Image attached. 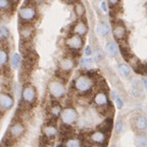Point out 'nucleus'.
I'll return each instance as SVG.
<instances>
[{
    "instance_id": "1",
    "label": "nucleus",
    "mask_w": 147,
    "mask_h": 147,
    "mask_svg": "<svg viewBox=\"0 0 147 147\" xmlns=\"http://www.w3.org/2000/svg\"><path fill=\"white\" fill-rule=\"evenodd\" d=\"M94 85V79L92 78L91 75H88V74H82L74 81V89L81 95H86L90 93Z\"/></svg>"
},
{
    "instance_id": "2",
    "label": "nucleus",
    "mask_w": 147,
    "mask_h": 147,
    "mask_svg": "<svg viewBox=\"0 0 147 147\" xmlns=\"http://www.w3.org/2000/svg\"><path fill=\"white\" fill-rule=\"evenodd\" d=\"M48 93L54 100H59V99L63 98L67 94V88L63 82L58 79H54L51 80L48 83Z\"/></svg>"
},
{
    "instance_id": "3",
    "label": "nucleus",
    "mask_w": 147,
    "mask_h": 147,
    "mask_svg": "<svg viewBox=\"0 0 147 147\" xmlns=\"http://www.w3.org/2000/svg\"><path fill=\"white\" fill-rule=\"evenodd\" d=\"M59 117L63 125L74 126V125H76L77 122H78L79 113L75 107H73V106H67V107L62 108Z\"/></svg>"
},
{
    "instance_id": "4",
    "label": "nucleus",
    "mask_w": 147,
    "mask_h": 147,
    "mask_svg": "<svg viewBox=\"0 0 147 147\" xmlns=\"http://www.w3.org/2000/svg\"><path fill=\"white\" fill-rule=\"evenodd\" d=\"M37 9L33 5H25L18 10V18L24 23H31L37 18Z\"/></svg>"
},
{
    "instance_id": "5",
    "label": "nucleus",
    "mask_w": 147,
    "mask_h": 147,
    "mask_svg": "<svg viewBox=\"0 0 147 147\" xmlns=\"http://www.w3.org/2000/svg\"><path fill=\"white\" fill-rule=\"evenodd\" d=\"M22 99L25 103L32 105L36 102L37 100V90L31 84L24 86L23 90H22Z\"/></svg>"
},
{
    "instance_id": "6",
    "label": "nucleus",
    "mask_w": 147,
    "mask_h": 147,
    "mask_svg": "<svg viewBox=\"0 0 147 147\" xmlns=\"http://www.w3.org/2000/svg\"><path fill=\"white\" fill-rule=\"evenodd\" d=\"M65 46L71 51H80L84 47V39L82 36L73 34L69 38H67Z\"/></svg>"
},
{
    "instance_id": "7",
    "label": "nucleus",
    "mask_w": 147,
    "mask_h": 147,
    "mask_svg": "<svg viewBox=\"0 0 147 147\" xmlns=\"http://www.w3.org/2000/svg\"><path fill=\"white\" fill-rule=\"evenodd\" d=\"M113 38H115L117 41L123 42L126 40L127 35H128V31H127V28L122 22H117V23L113 25Z\"/></svg>"
},
{
    "instance_id": "8",
    "label": "nucleus",
    "mask_w": 147,
    "mask_h": 147,
    "mask_svg": "<svg viewBox=\"0 0 147 147\" xmlns=\"http://www.w3.org/2000/svg\"><path fill=\"white\" fill-rule=\"evenodd\" d=\"M89 140L93 144L96 145H107L108 142V135L105 132L101 131V130H96L93 131L89 136Z\"/></svg>"
},
{
    "instance_id": "9",
    "label": "nucleus",
    "mask_w": 147,
    "mask_h": 147,
    "mask_svg": "<svg viewBox=\"0 0 147 147\" xmlns=\"http://www.w3.org/2000/svg\"><path fill=\"white\" fill-rule=\"evenodd\" d=\"M25 133H26V127L21 122H16L9 127L8 134H9V137L11 138V139L18 140V139L23 137Z\"/></svg>"
},
{
    "instance_id": "10",
    "label": "nucleus",
    "mask_w": 147,
    "mask_h": 147,
    "mask_svg": "<svg viewBox=\"0 0 147 147\" xmlns=\"http://www.w3.org/2000/svg\"><path fill=\"white\" fill-rule=\"evenodd\" d=\"M75 67H76V60L74 59V57H71V56L62 57L58 61V69L63 74H69L75 69Z\"/></svg>"
},
{
    "instance_id": "11",
    "label": "nucleus",
    "mask_w": 147,
    "mask_h": 147,
    "mask_svg": "<svg viewBox=\"0 0 147 147\" xmlns=\"http://www.w3.org/2000/svg\"><path fill=\"white\" fill-rule=\"evenodd\" d=\"M93 102L99 108H106L110 105L108 95L103 91L97 92L96 94L94 95V97H93Z\"/></svg>"
},
{
    "instance_id": "12",
    "label": "nucleus",
    "mask_w": 147,
    "mask_h": 147,
    "mask_svg": "<svg viewBox=\"0 0 147 147\" xmlns=\"http://www.w3.org/2000/svg\"><path fill=\"white\" fill-rule=\"evenodd\" d=\"M42 133H43V136L45 139H47V140H54L55 138L58 136V134H59V131H58V129L54 125L46 124L42 128Z\"/></svg>"
},
{
    "instance_id": "13",
    "label": "nucleus",
    "mask_w": 147,
    "mask_h": 147,
    "mask_svg": "<svg viewBox=\"0 0 147 147\" xmlns=\"http://www.w3.org/2000/svg\"><path fill=\"white\" fill-rule=\"evenodd\" d=\"M71 32H73V34L85 37L88 34V32H89V27H88L87 23L85 21H83L82 18H80L79 21H77L76 23L74 24Z\"/></svg>"
},
{
    "instance_id": "14",
    "label": "nucleus",
    "mask_w": 147,
    "mask_h": 147,
    "mask_svg": "<svg viewBox=\"0 0 147 147\" xmlns=\"http://www.w3.org/2000/svg\"><path fill=\"white\" fill-rule=\"evenodd\" d=\"M14 105V98L8 93H0V108L2 110L11 109Z\"/></svg>"
},
{
    "instance_id": "15",
    "label": "nucleus",
    "mask_w": 147,
    "mask_h": 147,
    "mask_svg": "<svg viewBox=\"0 0 147 147\" xmlns=\"http://www.w3.org/2000/svg\"><path fill=\"white\" fill-rule=\"evenodd\" d=\"M134 130L139 133H144L147 130V117L145 115H137L132 123Z\"/></svg>"
},
{
    "instance_id": "16",
    "label": "nucleus",
    "mask_w": 147,
    "mask_h": 147,
    "mask_svg": "<svg viewBox=\"0 0 147 147\" xmlns=\"http://www.w3.org/2000/svg\"><path fill=\"white\" fill-rule=\"evenodd\" d=\"M34 27L31 26V24H25L23 27L21 28L20 30V36H21V39L24 42L30 41L32 39L33 35H34Z\"/></svg>"
},
{
    "instance_id": "17",
    "label": "nucleus",
    "mask_w": 147,
    "mask_h": 147,
    "mask_svg": "<svg viewBox=\"0 0 147 147\" xmlns=\"http://www.w3.org/2000/svg\"><path fill=\"white\" fill-rule=\"evenodd\" d=\"M61 110H62V107H61V105H60V103H58L56 100L52 101V103L49 106V113H50L51 117H55V119H56V117H59L60 113H61Z\"/></svg>"
},
{
    "instance_id": "18",
    "label": "nucleus",
    "mask_w": 147,
    "mask_h": 147,
    "mask_svg": "<svg viewBox=\"0 0 147 147\" xmlns=\"http://www.w3.org/2000/svg\"><path fill=\"white\" fill-rule=\"evenodd\" d=\"M96 32L100 36L106 37L110 33V27L106 23H104V22H100L96 27Z\"/></svg>"
},
{
    "instance_id": "19",
    "label": "nucleus",
    "mask_w": 147,
    "mask_h": 147,
    "mask_svg": "<svg viewBox=\"0 0 147 147\" xmlns=\"http://www.w3.org/2000/svg\"><path fill=\"white\" fill-rule=\"evenodd\" d=\"M105 51L110 57H115L119 54V47L115 42H109L105 47Z\"/></svg>"
},
{
    "instance_id": "20",
    "label": "nucleus",
    "mask_w": 147,
    "mask_h": 147,
    "mask_svg": "<svg viewBox=\"0 0 147 147\" xmlns=\"http://www.w3.org/2000/svg\"><path fill=\"white\" fill-rule=\"evenodd\" d=\"M74 12H75V14H76L79 18H82L83 16L86 14L85 5L83 4L81 1H78L77 3L74 4Z\"/></svg>"
},
{
    "instance_id": "21",
    "label": "nucleus",
    "mask_w": 147,
    "mask_h": 147,
    "mask_svg": "<svg viewBox=\"0 0 147 147\" xmlns=\"http://www.w3.org/2000/svg\"><path fill=\"white\" fill-rule=\"evenodd\" d=\"M113 129V119L111 117H107L98 126V130H101V131L105 132V133H109Z\"/></svg>"
},
{
    "instance_id": "22",
    "label": "nucleus",
    "mask_w": 147,
    "mask_h": 147,
    "mask_svg": "<svg viewBox=\"0 0 147 147\" xmlns=\"http://www.w3.org/2000/svg\"><path fill=\"white\" fill-rule=\"evenodd\" d=\"M64 146H69V147H80L83 145V142L81 139L76 137H69L67 139H65V141L63 142Z\"/></svg>"
},
{
    "instance_id": "23",
    "label": "nucleus",
    "mask_w": 147,
    "mask_h": 147,
    "mask_svg": "<svg viewBox=\"0 0 147 147\" xmlns=\"http://www.w3.org/2000/svg\"><path fill=\"white\" fill-rule=\"evenodd\" d=\"M135 144L140 147L147 146V136L144 133H139L135 138Z\"/></svg>"
},
{
    "instance_id": "24",
    "label": "nucleus",
    "mask_w": 147,
    "mask_h": 147,
    "mask_svg": "<svg viewBox=\"0 0 147 147\" xmlns=\"http://www.w3.org/2000/svg\"><path fill=\"white\" fill-rule=\"evenodd\" d=\"M117 69H119V71L121 73V75H122L123 77H125V78H128V77H130V75H131V69H130V67H129L128 64L119 63V65H117Z\"/></svg>"
},
{
    "instance_id": "25",
    "label": "nucleus",
    "mask_w": 147,
    "mask_h": 147,
    "mask_svg": "<svg viewBox=\"0 0 147 147\" xmlns=\"http://www.w3.org/2000/svg\"><path fill=\"white\" fill-rule=\"evenodd\" d=\"M11 67L13 69H18L22 65V56L18 53H14L11 57Z\"/></svg>"
},
{
    "instance_id": "26",
    "label": "nucleus",
    "mask_w": 147,
    "mask_h": 147,
    "mask_svg": "<svg viewBox=\"0 0 147 147\" xmlns=\"http://www.w3.org/2000/svg\"><path fill=\"white\" fill-rule=\"evenodd\" d=\"M8 62V52L5 49L0 48V69L4 67Z\"/></svg>"
},
{
    "instance_id": "27",
    "label": "nucleus",
    "mask_w": 147,
    "mask_h": 147,
    "mask_svg": "<svg viewBox=\"0 0 147 147\" xmlns=\"http://www.w3.org/2000/svg\"><path fill=\"white\" fill-rule=\"evenodd\" d=\"M9 37V31L7 28L0 27V41H6Z\"/></svg>"
},
{
    "instance_id": "28",
    "label": "nucleus",
    "mask_w": 147,
    "mask_h": 147,
    "mask_svg": "<svg viewBox=\"0 0 147 147\" xmlns=\"http://www.w3.org/2000/svg\"><path fill=\"white\" fill-rule=\"evenodd\" d=\"M11 7V0H0V10L4 11Z\"/></svg>"
},
{
    "instance_id": "29",
    "label": "nucleus",
    "mask_w": 147,
    "mask_h": 147,
    "mask_svg": "<svg viewBox=\"0 0 147 147\" xmlns=\"http://www.w3.org/2000/svg\"><path fill=\"white\" fill-rule=\"evenodd\" d=\"M93 62H94V59L91 58V57H89V56H87V57L83 58L82 61H81V63H82L83 67H90V65L93 64Z\"/></svg>"
},
{
    "instance_id": "30",
    "label": "nucleus",
    "mask_w": 147,
    "mask_h": 147,
    "mask_svg": "<svg viewBox=\"0 0 147 147\" xmlns=\"http://www.w3.org/2000/svg\"><path fill=\"white\" fill-rule=\"evenodd\" d=\"M124 123L122 122V121H119V122L117 123V125H115V134H121L123 133V131H124Z\"/></svg>"
},
{
    "instance_id": "31",
    "label": "nucleus",
    "mask_w": 147,
    "mask_h": 147,
    "mask_svg": "<svg viewBox=\"0 0 147 147\" xmlns=\"http://www.w3.org/2000/svg\"><path fill=\"white\" fill-rule=\"evenodd\" d=\"M115 104H117V106L119 108H123V106H124V100H123L122 97L119 96H117V98L115 99Z\"/></svg>"
},
{
    "instance_id": "32",
    "label": "nucleus",
    "mask_w": 147,
    "mask_h": 147,
    "mask_svg": "<svg viewBox=\"0 0 147 147\" xmlns=\"http://www.w3.org/2000/svg\"><path fill=\"white\" fill-rule=\"evenodd\" d=\"M101 9H102V11L104 13L108 11V3L106 1H101Z\"/></svg>"
},
{
    "instance_id": "33",
    "label": "nucleus",
    "mask_w": 147,
    "mask_h": 147,
    "mask_svg": "<svg viewBox=\"0 0 147 147\" xmlns=\"http://www.w3.org/2000/svg\"><path fill=\"white\" fill-rule=\"evenodd\" d=\"M107 2L110 6H115L121 2V0H107Z\"/></svg>"
},
{
    "instance_id": "34",
    "label": "nucleus",
    "mask_w": 147,
    "mask_h": 147,
    "mask_svg": "<svg viewBox=\"0 0 147 147\" xmlns=\"http://www.w3.org/2000/svg\"><path fill=\"white\" fill-rule=\"evenodd\" d=\"M91 54H92L91 47H90V46H87V47L85 48V55H86V56H90Z\"/></svg>"
},
{
    "instance_id": "35",
    "label": "nucleus",
    "mask_w": 147,
    "mask_h": 147,
    "mask_svg": "<svg viewBox=\"0 0 147 147\" xmlns=\"http://www.w3.org/2000/svg\"><path fill=\"white\" fill-rule=\"evenodd\" d=\"M64 2L67 3V4H75L79 1V0H63Z\"/></svg>"
},
{
    "instance_id": "36",
    "label": "nucleus",
    "mask_w": 147,
    "mask_h": 147,
    "mask_svg": "<svg viewBox=\"0 0 147 147\" xmlns=\"http://www.w3.org/2000/svg\"><path fill=\"white\" fill-rule=\"evenodd\" d=\"M142 82H143V85H144L145 89L147 90V78H142Z\"/></svg>"
},
{
    "instance_id": "37",
    "label": "nucleus",
    "mask_w": 147,
    "mask_h": 147,
    "mask_svg": "<svg viewBox=\"0 0 147 147\" xmlns=\"http://www.w3.org/2000/svg\"><path fill=\"white\" fill-rule=\"evenodd\" d=\"M117 93H115V91H113L111 92V99H113V100H115V98H117Z\"/></svg>"
},
{
    "instance_id": "38",
    "label": "nucleus",
    "mask_w": 147,
    "mask_h": 147,
    "mask_svg": "<svg viewBox=\"0 0 147 147\" xmlns=\"http://www.w3.org/2000/svg\"><path fill=\"white\" fill-rule=\"evenodd\" d=\"M12 2H20V1H21V0H11Z\"/></svg>"
}]
</instances>
